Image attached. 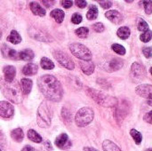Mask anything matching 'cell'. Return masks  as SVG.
I'll return each instance as SVG.
<instances>
[{
	"label": "cell",
	"mask_w": 152,
	"mask_h": 151,
	"mask_svg": "<svg viewBox=\"0 0 152 151\" xmlns=\"http://www.w3.org/2000/svg\"><path fill=\"white\" fill-rule=\"evenodd\" d=\"M37 86L43 95L50 101L59 102L63 97V88L60 81L53 75H44L37 79Z\"/></svg>",
	"instance_id": "1"
},
{
	"label": "cell",
	"mask_w": 152,
	"mask_h": 151,
	"mask_svg": "<svg viewBox=\"0 0 152 151\" xmlns=\"http://www.w3.org/2000/svg\"><path fill=\"white\" fill-rule=\"evenodd\" d=\"M0 88L3 95L11 102L20 104L22 101V91L17 81L7 82L4 78L0 79Z\"/></svg>",
	"instance_id": "2"
},
{
	"label": "cell",
	"mask_w": 152,
	"mask_h": 151,
	"mask_svg": "<svg viewBox=\"0 0 152 151\" xmlns=\"http://www.w3.org/2000/svg\"><path fill=\"white\" fill-rule=\"evenodd\" d=\"M86 93L89 95L98 105L105 108H113L116 107L118 103V99L103 93L102 91L95 90L94 88H86Z\"/></svg>",
	"instance_id": "3"
},
{
	"label": "cell",
	"mask_w": 152,
	"mask_h": 151,
	"mask_svg": "<svg viewBox=\"0 0 152 151\" xmlns=\"http://www.w3.org/2000/svg\"><path fill=\"white\" fill-rule=\"evenodd\" d=\"M53 107L47 101H43L37 111V124L41 128H48L51 126L53 118Z\"/></svg>",
	"instance_id": "4"
},
{
	"label": "cell",
	"mask_w": 152,
	"mask_h": 151,
	"mask_svg": "<svg viewBox=\"0 0 152 151\" xmlns=\"http://www.w3.org/2000/svg\"><path fill=\"white\" fill-rule=\"evenodd\" d=\"M94 117V110L89 107H85L80 109L75 117V123L78 127H85L88 125Z\"/></svg>",
	"instance_id": "5"
},
{
	"label": "cell",
	"mask_w": 152,
	"mask_h": 151,
	"mask_svg": "<svg viewBox=\"0 0 152 151\" xmlns=\"http://www.w3.org/2000/svg\"><path fill=\"white\" fill-rule=\"evenodd\" d=\"M69 50L75 57L81 61L92 60V53L85 44H82L80 43H72L69 44Z\"/></svg>",
	"instance_id": "6"
},
{
	"label": "cell",
	"mask_w": 152,
	"mask_h": 151,
	"mask_svg": "<svg viewBox=\"0 0 152 151\" xmlns=\"http://www.w3.org/2000/svg\"><path fill=\"white\" fill-rule=\"evenodd\" d=\"M53 55L54 59L58 61V63L61 67H63V68H65V69H67L69 70H72V69H75L74 61L64 52L60 51V50H56V51H54L53 53Z\"/></svg>",
	"instance_id": "7"
},
{
	"label": "cell",
	"mask_w": 152,
	"mask_h": 151,
	"mask_svg": "<svg viewBox=\"0 0 152 151\" xmlns=\"http://www.w3.org/2000/svg\"><path fill=\"white\" fill-rule=\"evenodd\" d=\"M28 33L30 35V36L37 40V41H40V42H53V37L46 32L44 31L40 28L32 27L29 28Z\"/></svg>",
	"instance_id": "8"
},
{
	"label": "cell",
	"mask_w": 152,
	"mask_h": 151,
	"mask_svg": "<svg viewBox=\"0 0 152 151\" xmlns=\"http://www.w3.org/2000/svg\"><path fill=\"white\" fill-rule=\"evenodd\" d=\"M131 74L134 79L137 81H142L146 77V70L142 64L134 62L131 67Z\"/></svg>",
	"instance_id": "9"
},
{
	"label": "cell",
	"mask_w": 152,
	"mask_h": 151,
	"mask_svg": "<svg viewBox=\"0 0 152 151\" xmlns=\"http://www.w3.org/2000/svg\"><path fill=\"white\" fill-rule=\"evenodd\" d=\"M14 115V108L13 106L5 101H0V117L5 119L12 117Z\"/></svg>",
	"instance_id": "10"
},
{
	"label": "cell",
	"mask_w": 152,
	"mask_h": 151,
	"mask_svg": "<svg viewBox=\"0 0 152 151\" xmlns=\"http://www.w3.org/2000/svg\"><path fill=\"white\" fill-rule=\"evenodd\" d=\"M129 103L126 101H123L121 104H118L116 106V111H115V117L118 121H122L129 113Z\"/></svg>",
	"instance_id": "11"
},
{
	"label": "cell",
	"mask_w": 152,
	"mask_h": 151,
	"mask_svg": "<svg viewBox=\"0 0 152 151\" xmlns=\"http://www.w3.org/2000/svg\"><path fill=\"white\" fill-rule=\"evenodd\" d=\"M55 145L60 150H69L72 146V143L69 141V136L66 133H61L55 139Z\"/></svg>",
	"instance_id": "12"
},
{
	"label": "cell",
	"mask_w": 152,
	"mask_h": 151,
	"mask_svg": "<svg viewBox=\"0 0 152 151\" xmlns=\"http://www.w3.org/2000/svg\"><path fill=\"white\" fill-rule=\"evenodd\" d=\"M136 93L145 99H150L152 97V85H140L135 88Z\"/></svg>",
	"instance_id": "13"
},
{
	"label": "cell",
	"mask_w": 152,
	"mask_h": 151,
	"mask_svg": "<svg viewBox=\"0 0 152 151\" xmlns=\"http://www.w3.org/2000/svg\"><path fill=\"white\" fill-rule=\"evenodd\" d=\"M1 52L3 53V56L4 58L10 59V60H20L19 58V53L17 51H15L14 49L10 48L9 46H7L6 44H3L2 48H1Z\"/></svg>",
	"instance_id": "14"
},
{
	"label": "cell",
	"mask_w": 152,
	"mask_h": 151,
	"mask_svg": "<svg viewBox=\"0 0 152 151\" xmlns=\"http://www.w3.org/2000/svg\"><path fill=\"white\" fill-rule=\"evenodd\" d=\"M105 16L107 19H109L111 22L114 24H120L123 20V16L122 14L116 11V10H110L105 13Z\"/></svg>",
	"instance_id": "15"
},
{
	"label": "cell",
	"mask_w": 152,
	"mask_h": 151,
	"mask_svg": "<svg viewBox=\"0 0 152 151\" xmlns=\"http://www.w3.org/2000/svg\"><path fill=\"white\" fill-rule=\"evenodd\" d=\"M4 72V79L7 82L14 81V77L16 75V69L12 65H7L3 69Z\"/></svg>",
	"instance_id": "16"
},
{
	"label": "cell",
	"mask_w": 152,
	"mask_h": 151,
	"mask_svg": "<svg viewBox=\"0 0 152 151\" xmlns=\"http://www.w3.org/2000/svg\"><path fill=\"white\" fill-rule=\"evenodd\" d=\"M79 66L82 71L87 76L92 75L94 71V64L92 61H80Z\"/></svg>",
	"instance_id": "17"
},
{
	"label": "cell",
	"mask_w": 152,
	"mask_h": 151,
	"mask_svg": "<svg viewBox=\"0 0 152 151\" xmlns=\"http://www.w3.org/2000/svg\"><path fill=\"white\" fill-rule=\"evenodd\" d=\"M29 8H30L33 14L40 16V17L45 16V13H46L45 10L37 2H30L29 3Z\"/></svg>",
	"instance_id": "18"
},
{
	"label": "cell",
	"mask_w": 152,
	"mask_h": 151,
	"mask_svg": "<svg viewBox=\"0 0 152 151\" xmlns=\"http://www.w3.org/2000/svg\"><path fill=\"white\" fill-rule=\"evenodd\" d=\"M124 65V61L123 60L119 59V58H112L110 62H109V71L113 72V71H117L119 70Z\"/></svg>",
	"instance_id": "19"
},
{
	"label": "cell",
	"mask_w": 152,
	"mask_h": 151,
	"mask_svg": "<svg viewBox=\"0 0 152 151\" xmlns=\"http://www.w3.org/2000/svg\"><path fill=\"white\" fill-rule=\"evenodd\" d=\"M38 71V66L35 63H28L22 69V73L25 76H34Z\"/></svg>",
	"instance_id": "20"
},
{
	"label": "cell",
	"mask_w": 152,
	"mask_h": 151,
	"mask_svg": "<svg viewBox=\"0 0 152 151\" xmlns=\"http://www.w3.org/2000/svg\"><path fill=\"white\" fill-rule=\"evenodd\" d=\"M20 85H21L22 93L25 95H28V93H30V92L32 90L33 82L29 78H22L20 80Z\"/></svg>",
	"instance_id": "21"
},
{
	"label": "cell",
	"mask_w": 152,
	"mask_h": 151,
	"mask_svg": "<svg viewBox=\"0 0 152 151\" xmlns=\"http://www.w3.org/2000/svg\"><path fill=\"white\" fill-rule=\"evenodd\" d=\"M35 53L31 49H25L19 53V58L20 60L25 61H30L34 59Z\"/></svg>",
	"instance_id": "22"
},
{
	"label": "cell",
	"mask_w": 152,
	"mask_h": 151,
	"mask_svg": "<svg viewBox=\"0 0 152 151\" xmlns=\"http://www.w3.org/2000/svg\"><path fill=\"white\" fill-rule=\"evenodd\" d=\"M50 16L54 19V20L57 23H61L64 20L65 13L61 9H54L50 12Z\"/></svg>",
	"instance_id": "23"
},
{
	"label": "cell",
	"mask_w": 152,
	"mask_h": 151,
	"mask_svg": "<svg viewBox=\"0 0 152 151\" xmlns=\"http://www.w3.org/2000/svg\"><path fill=\"white\" fill-rule=\"evenodd\" d=\"M12 139L16 142H21L24 139V133L21 128H16L11 132Z\"/></svg>",
	"instance_id": "24"
},
{
	"label": "cell",
	"mask_w": 152,
	"mask_h": 151,
	"mask_svg": "<svg viewBox=\"0 0 152 151\" xmlns=\"http://www.w3.org/2000/svg\"><path fill=\"white\" fill-rule=\"evenodd\" d=\"M6 40L8 42H10V43L13 44H20L21 42L22 39H21L20 35L16 30H12L10 35L7 36Z\"/></svg>",
	"instance_id": "25"
},
{
	"label": "cell",
	"mask_w": 152,
	"mask_h": 151,
	"mask_svg": "<svg viewBox=\"0 0 152 151\" xmlns=\"http://www.w3.org/2000/svg\"><path fill=\"white\" fill-rule=\"evenodd\" d=\"M103 151H121V150L113 142L110 140H105L102 143Z\"/></svg>",
	"instance_id": "26"
},
{
	"label": "cell",
	"mask_w": 152,
	"mask_h": 151,
	"mask_svg": "<svg viewBox=\"0 0 152 151\" xmlns=\"http://www.w3.org/2000/svg\"><path fill=\"white\" fill-rule=\"evenodd\" d=\"M28 138L31 142H33L35 143H40L43 141L41 135L37 132H36L35 130H33V129H30V130L28 131Z\"/></svg>",
	"instance_id": "27"
},
{
	"label": "cell",
	"mask_w": 152,
	"mask_h": 151,
	"mask_svg": "<svg viewBox=\"0 0 152 151\" xmlns=\"http://www.w3.org/2000/svg\"><path fill=\"white\" fill-rule=\"evenodd\" d=\"M40 65L44 69H46V70H51V69H54V63L50 59H48L46 57H43L41 59Z\"/></svg>",
	"instance_id": "28"
},
{
	"label": "cell",
	"mask_w": 152,
	"mask_h": 151,
	"mask_svg": "<svg viewBox=\"0 0 152 151\" xmlns=\"http://www.w3.org/2000/svg\"><path fill=\"white\" fill-rule=\"evenodd\" d=\"M130 33H131V31H130L129 28H127V27H121L118 29V32H117L118 37L123 40L127 39L130 36Z\"/></svg>",
	"instance_id": "29"
},
{
	"label": "cell",
	"mask_w": 152,
	"mask_h": 151,
	"mask_svg": "<svg viewBox=\"0 0 152 151\" xmlns=\"http://www.w3.org/2000/svg\"><path fill=\"white\" fill-rule=\"evenodd\" d=\"M61 117H62L63 122L66 125H69L71 123L72 114H71V112L67 108H62L61 109Z\"/></svg>",
	"instance_id": "30"
},
{
	"label": "cell",
	"mask_w": 152,
	"mask_h": 151,
	"mask_svg": "<svg viewBox=\"0 0 152 151\" xmlns=\"http://www.w3.org/2000/svg\"><path fill=\"white\" fill-rule=\"evenodd\" d=\"M98 17V8L96 5L92 4L86 13V18L88 20H95Z\"/></svg>",
	"instance_id": "31"
},
{
	"label": "cell",
	"mask_w": 152,
	"mask_h": 151,
	"mask_svg": "<svg viewBox=\"0 0 152 151\" xmlns=\"http://www.w3.org/2000/svg\"><path fill=\"white\" fill-rule=\"evenodd\" d=\"M130 134H131V136L133 137L134 141L135 142V143H136L137 145L141 144V142H142V134H141L140 132H138V131L135 130V129H132V130L130 131Z\"/></svg>",
	"instance_id": "32"
},
{
	"label": "cell",
	"mask_w": 152,
	"mask_h": 151,
	"mask_svg": "<svg viewBox=\"0 0 152 151\" xmlns=\"http://www.w3.org/2000/svg\"><path fill=\"white\" fill-rule=\"evenodd\" d=\"M75 33L78 37L86 38V37H87V36L89 34V29L86 27H81V28H78L77 29H76Z\"/></svg>",
	"instance_id": "33"
},
{
	"label": "cell",
	"mask_w": 152,
	"mask_h": 151,
	"mask_svg": "<svg viewBox=\"0 0 152 151\" xmlns=\"http://www.w3.org/2000/svg\"><path fill=\"white\" fill-rule=\"evenodd\" d=\"M111 48H112V50L116 53H118L119 55H125L126 54V48L123 45L119 44H113L111 45Z\"/></svg>",
	"instance_id": "34"
},
{
	"label": "cell",
	"mask_w": 152,
	"mask_h": 151,
	"mask_svg": "<svg viewBox=\"0 0 152 151\" xmlns=\"http://www.w3.org/2000/svg\"><path fill=\"white\" fill-rule=\"evenodd\" d=\"M137 28L140 31L145 32V31L149 30V25H148V23L143 19L139 18L138 19V22H137Z\"/></svg>",
	"instance_id": "35"
},
{
	"label": "cell",
	"mask_w": 152,
	"mask_h": 151,
	"mask_svg": "<svg viewBox=\"0 0 152 151\" xmlns=\"http://www.w3.org/2000/svg\"><path fill=\"white\" fill-rule=\"evenodd\" d=\"M152 38V31L151 30H147L144 33H142L140 36V39L143 42V43H148L151 40Z\"/></svg>",
	"instance_id": "36"
},
{
	"label": "cell",
	"mask_w": 152,
	"mask_h": 151,
	"mask_svg": "<svg viewBox=\"0 0 152 151\" xmlns=\"http://www.w3.org/2000/svg\"><path fill=\"white\" fill-rule=\"evenodd\" d=\"M82 20H83L82 15H81L80 13H77V12L74 13V14L72 15V17H71V21H72V23H74V24H79V23H81Z\"/></svg>",
	"instance_id": "37"
},
{
	"label": "cell",
	"mask_w": 152,
	"mask_h": 151,
	"mask_svg": "<svg viewBox=\"0 0 152 151\" xmlns=\"http://www.w3.org/2000/svg\"><path fill=\"white\" fill-rule=\"evenodd\" d=\"M93 28H94V30L96 31V32H98V33H102L105 29V27H104V25L102 22H97V23L94 24L93 25Z\"/></svg>",
	"instance_id": "38"
},
{
	"label": "cell",
	"mask_w": 152,
	"mask_h": 151,
	"mask_svg": "<svg viewBox=\"0 0 152 151\" xmlns=\"http://www.w3.org/2000/svg\"><path fill=\"white\" fill-rule=\"evenodd\" d=\"M145 12L147 14H151L152 13V1H144L143 2Z\"/></svg>",
	"instance_id": "39"
},
{
	"label": "cell",
	"mask_w": 152,
	"mask_h": 151,
	"mask_svg": "<svg viewBox=\"0 0 152 151\" xmlns=\"http://www.w3.org/2000/svg\"><path fill=\"white\" fill-rule=\"evenodd\" d=\"M98 3L101 4V6L102 7V8H104V9H109V8H110L111 7V5H112V2L111 1H106V0H104V1H98Z\"/></svg>",
	"instance_id": "40"
},
{
	"label": "cell",
	"mask_w": 152,
	"mask_h": 151,
	"mask_svg": "<svg viewBox=\"0 0 152 151\" xmlns=\"http://www.w3.org/2000/svg\"><path fill=\"white\" fill-rule=\"evenodd\" d=\"M142 53L146 58H151L152 57V48L151 47H144L142 49Z\"/></svg>",
	"instance_id": "41"
},
{
	"label": "cell",
	"mask_w": 152,
	"mask_h": 151,
	"mask_svg": "<svg viewBox=\"0 0 152 151\" xmlns=\"http://www.w3.org/2000/svg\"><path fill=\"white\" fill-rule=\"evenodd\" d=\"M61 5L64 8L69 9V8H70L73 5V1H70V0H61Z\"/></svg>",
	"instance_id": "42"
},
{
	"label": "cell",
	"mask_w": 152,
	"mask_h": 151,
	"mask_svg": "<svg viewBox=\"0 0 152 151\" xmlns=\"http://www.w3.org/2000/svg\"><path fill=\"white\" fill-rule=\"evenodd\" d=\"M144 121L152 125V110L144 115Z\"/></svg>",
	"instance_id": "43"
},
{
	"label": "cell",
	"mask_w": 152,
	"mask_h": 151,
	"mask_svg": "<svg viewBox=\"0 0 152 151\" xmlns=\"http://www.w3.org/2000/svg\"><path fill=\"white\" fill-rule=\"evenodd\" d=\"M75 3L77 5V7H79V8H85L87 5V2L84 1V0H77V1H75Z\"/></svg>",
	"instance_id": "44"
},
{
	"label": "cell",
	"mask_w": 152,
	"mask_h": 151,
	"mask_svg": "<svg viewBox=\"0 0 152 151\" xmlns=\"http://www.w3.org/2000/svg\"><path fill=\"white\" fill-rule=\"evenodd\" d=\"M42 3H43L46 7H51V6H53V5L55 4V1H53V0H51V1L43 0V1H42Z\"/></svg>",
	"instance_id": "45"
},
{
	"label": "cell",
	"mask_w": 152,
	"mask_h": 151,
	"mask_svg": "<svg viewBox=\"0 0 152 151\" xmlns=\"http://www.w3.org/2000/svg\"><path fill=\"white\" fill-rule=\"evenodd\" d=\"M44 146H45V148L46 149V150L47 151L53 150V147H52V144H51L50 142H48V141L45 142H44Z\"/></svg>",
	"instance_id": "46"
},
{
	"label": "cell",
	"mask_w": 152,
	"mask_h": 151,
	"mask_svg": "<svg viewBox=\"0 0 152 151\" xmlns=\"http://www.w3.org/2000/svg\"><path fill=\"white\" fill-rule=\"evenodd\" d=\"M21 151H37L33 147H31V146H29V145H27V146H25Z\"/></svg>",
	"instance_id": "47"
},
{
	"label": "cell",
	"mask_w": 152,
	"mask_h": 151,
	"mask_svg": "<svg viewBox=\"0 0 152 151\" xmlns=\"http://www.w3.org/2000/svg\"><path fill=\"white\" fill-rule=\"evenodd\" d=\"M84 151H98L96 149L92 148V147H86L84 148Z\"/></svg>",
	"instance_id": "48"
},
{
	"label": "cell",
	"mask_w": 152,
	"mask_h": 151,
	"mask_svg": "<svg viewBox=\"0 0 152 151\" xmlns=\"http://www.w3.org/2000/svg\"><path fill=\"white\" fill-rule=\"evenodd\" d=\"M147 102H148V104H149L150 106H152V97L147 100Z\"/></svg>",
	"instance_id": "49"
},
{
	"label": "cell",
	"mask_w": 152,
	"mask_h": 151,
	"mask_svg": "<svg viewBox=\"0 0 152 151\" xmlns=\"http://www.w3.org/2000/svg\"><path fill=\"white\" fill-rule=\"evenodd\" d=\"M1 37H2V32L0 31V39H1Z\"/></svg>",
	"instance_id": "50"
},
{
	"label": "cell",
	"mask_w": 152,
	"mask_h": 151,
	"mask_svg": "<svg viewBox=\"0 0 152 151\" xmlns=\"http://www.w3.org/2000/svg\"><path fill=\"white\" fill-rule=\"evenodd\" d=\"M150 71H151V75H152V67H151V69H150Z\"/></svg>",
	"instance_id": "51"
},
{
	"label": "cell",
	"mask_w": 152,
	"mask_h": 151,
	"mask_svg": "<svg viewBox=\"0 0 152 151\" xmlns=\"http://www.w3.org/2000/svg\"><path fill=\"white\" fill-rule=\"evenodd\" d=\"M149 151H152V149H151V150H150Z\"/></svg>",
	"instance_id": "52"
},
{
	"label": "cell",
	"mask_w": 152,
	"mask_h": 151,
	"mask_svg": "<svg viewBox=\"0 0 152 151\" xmlns=\"http://www.w3.org/2000/svg\"><path fill=\"white\" fill-rule=\"evenodd\" d=\"M0 151H2V150H0Z\"/></svg>",
	"instance_id": "53"
}]
</instances>
